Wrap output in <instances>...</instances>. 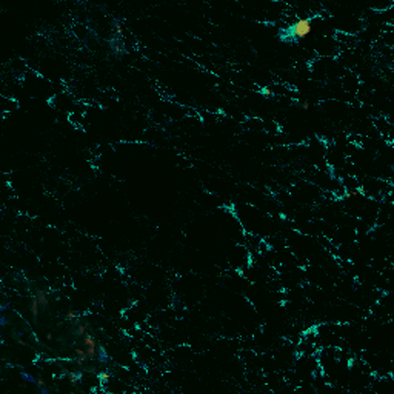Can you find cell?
Instances as JSON below:
<instances>
[{"instance_id":"1","label":"cell","mask_w":394,"mask_h":394,"mask_svg":"<svg viewBox=\"0 0 394 394\" xmlns=\"http://www.w3.org/2000/svg\"><path fill=\"white\" fill-rule=\"evenodd\" d=\"M311 30V20H299L297 23L291 25L289 28V34L294 39H302L308 34V31Z\"/></svg>"}]
</instances>
